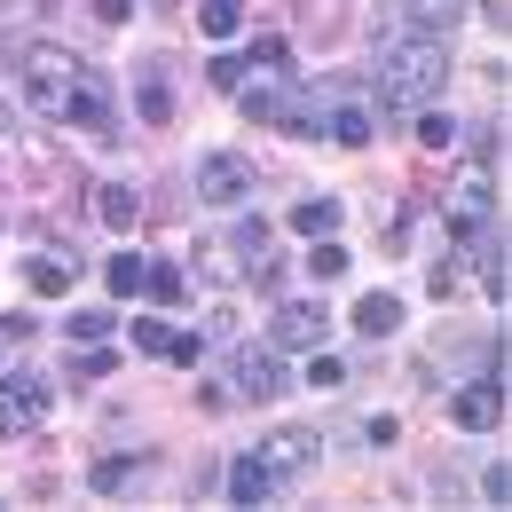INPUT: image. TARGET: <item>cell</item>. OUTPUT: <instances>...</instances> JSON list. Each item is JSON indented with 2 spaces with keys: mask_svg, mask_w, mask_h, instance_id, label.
<instances>
[{
  "mask_svg": "<svg viewBox=\"0 0 512 512\" xmlns=\"http://www.w3.org/2000/svg\"><path fill=\"white\" fill-rule=\"evenodd\" d=\"M197 24H205V40H237V24H245V0H205V8H197Z\"/></svg>",
  "mask_w": 512,
  "mask_h": 512,
  "instance_id": "cell-21",
  "label": "cell"
},
{
  "mask_svg": "<svg viewBox=\"0 0 512 512\" xmlns=\"http://www.w3.org/2000/svg\"><path fill=\"white\" fill-rule=\"evenodd\" d=\"M142 292H150L158 308H182V292H190V284H182V268H174V260H158V268H142Z\"/></svg>",
  "mask_w": 512,
  "mask_h": 512,
  "instance_id": "cell-20",
  "label": "cell"
},
{
  "mask_svg": "<svg viewBox=\"0 0 512 512\" xmlns=\"http://www.w3.org/2000/svg\"><path fill=\"white\" fill-rule=\"evenodd\" d=\"M71 276H79V260H56V253H40L32 260V268H24V284H32V292H71Z\"/></svg>",
  "mask_w": 512,
  "mask_h": 512,
  "instance_id": "cell-17",
  "label": "cell"
},
{
  "mask_svg": "<svg viewBox=\"0 0 512 512\" xmlns=\"http://www.w3.org/2000/svg\"><path fill=\"white\" fill-rule=\"evenodd\" d=\"M355 331H363V339H394V331H402V300H394V292H363V300H355Z\"/></svg>",
  "mask_w": 512,
  "mask_h": 512,
  "instance_id": "cell-13",
  "label": "cell"
},
{
  "mask_svg": "<svg viewBox=\"0 0 512 512\" xmlns=\"http://www.w3.org/2000/svg\"><path fill=\"white\" fill-rule=\"evenodd\" d=\"M71 79H79V56H71V48H56V40H32V48H24V103H32L40 119H64Z\"/></svg>",
  "mask_w": 512,
  "mask_h": 512,
  "instance_id": "cell-2",
  "label": "cell"
},
{
  "mask_svg": "<svg viewBox=\"0 0 512 512\" xmlns=\"http://www.w3.org/2000/svg\"><path fill=\"white\" fill-rule=\"evenodd\" d=\"M465 8H473V0H394V24H402V32H426V40H449V32L465 24Z\"/></svg>",
  "mask_w": 512,
  "mask_h": 512,
  "instance_id": "cell-11",
  "label": "cell"
},
{
  "mask_svg": "<svg viewBox=\"0 0 512 512\" xmlns=\"http://www.w3.org/2000/svg\"><path fill=\"white\" fill-rule=\"evenodd\" d=\"M308 386H316V394H339V386H347V363L323 355V347H308Z\"/></svg>",
  "mask_w": 512,
  "mask_h": 512,
  "instance_id": "cell-25",
  "label": "cell"
},
{
  "mask_svg": "<svg viewBox=\"0 0 512 512\" xmlns=\"http://www.w3.org/2000/svg\"><path fill=\"white\" fill-rule=\"evenodd\" d=\"M229 505H276V473L260 465V449L229 465Z\"/></svg>",
  "mask_w": 512,
  "mask_h": 512,
  "instance_id": "cell-12",
  "label": "cell"
},
{
  "mask_svg": "<svg viewBox=\"0 0 512 512\" xmlns=\"http://www.w3.org/2000/svg\"><path fill=\"white\" fill-rule=\"evenodd\" d=\"M260 465L276 473V489H292V481H308V473L323 465V442L308 434V426H284V434L260 442Z\"/></svg>",
  "mask_w": 512,
  "mask_h": 512,
  "instance_id": "cell-6",
  "label": "cell"
},
{
  "mask_svg": "<svg viewBox=\"0 0 512 512\" xmlns=\"http://www.w3.org/2000/svg\"><path fill=\"white\" fill-rule=\"evenodd\" d=\"M48 402H56V386L40 379V371H8V379H0V442H24V434H40Z\"/></svg>",
  "mask_w": 512,
  "mask_h": 512,
  "instance_id": "cell-3",
  "label": "cell"
},
{
  "mask_svg": "<svg viewBox=\"0 0 512 512\" xmlns=\"http://www.w3.org/2000/svg\"><path fill=\"white\" fill-rule=\"evenodd\" d=\"M190 190L205 197V205H237V197L253 190V166H245L237 150H205V158H197V174H190Z\"/></svg>",
  "mask_w": 512,
  "mask_h": 512,
  "instance_id": "cell-7",
  "label": "cell"
},
{
  "mask_svg": "<svg viewBox=\"0 0 512 512\" xmlns=\"http://www.w3.org/2000/svg\"><path fill=\"white\" fill-rule=\"evenodd\" d=\"M284 56H292V48H284V32H260L253 48H245V64H253V71H284Z\"/></svg>",
  "mask_w": 512,
  "mask_h": 512,
  "instance_id": "cell-27",
  "label": "cell"
},
{
  "mask_svg": "<svg viewBox=\"0 0 512 512\" xmlns=\"http://www.w3.org/2000/svg\"><path fill=\"white\" fill-rule=\"evenodd\" d=\"M166 355H174L182 371H197V355H205V347H197V331H166Z\"/></svg>",
  "mask_w": 512,
  "mask_h": 512,
  "instance_id": "cell-29",
  "label": "cell"
},
{
  "mask_svg": "<svg viewBox=\"0 0 512 512\" xmlns=\"http://www.w3.org/2000/svg\"><path fill=\"white\" fill-rule=\"evenodd\" d=\"M268 339H276V347H323V339H331V308H323V300H292V308H276Z\"/></svg>",
  "mask_w": 512,
  "mask_h": 512,
  "instance_id": "cell-10",
  "label": "cell"
},
{
  "mask_svg": "<svg viewBox=\"0 0 512 512\" xmlns=\"http://www.w3.org/2000/svg\"><path fill=\"white\" fill-rule=\"evenodd\" d=\"M221 394H229V402H276V394H284V363H276V347H237Z\"/></svg>",
  "mask_w": 512,
  "mask_h": 512,
  "instance_id": "cell-4",
  "label": "cell"
},
{
  "mask_svg": "<svg viewBox=\"0 0 512 512\" xmlns=\"http://www.w3.org/2000/svg\"><path fill=\"white\" fill-rule=\"evenodd\" d=\"M103 221H111V229H119V237H127L134 221H142V197H134L127 182H111V190H103Z\"/></svg>",
  "mask_w": 512,
  "mask_h": 512,
  "instance_id": "cell-22",
  "label": "cell"
},
{
  "mask_svg": "<svg viewBox=\"0 0 512 512\" xmlns=\"http://www.w3.org/2000/svg\"><path fill=\"white\" fill-rule=\"evenodd\" d=\"M229 260H237L245 276H268V221H237V237H229Z\"/></svg>",
  "mask_w": 512,
  "mask_h": 512,
  "instance_id": "cell-15",
  "label": "cell"
},
{
  "mask_svg": "<svg viewBox=\"0 0 512 512\" xmlns=\"http://www.w3.org/2000/svg\"><path fill=\"white\" fill-rule=\"evenodd\" d=\"M323 119V134L331 142H347V150H363L371 142V103H331V111H316Z\"/></svg>",
  "mask_w": 512,
  "mask_h": 512,
  "instance_id": "cell-14",
  "label": "cell"
},
{
  "mask_svg": "<svg viewBox=\"0 0 512 512\" xmlns=\"http://www.w3.org/2000/svg\"><path fill=\"white\" fill-rule=\"evenodd\" d=\"M449 418H457L465 434H497V426H505V386H497V379L457 386V394H449Z\"/></svg>",
  "mask_w": 512,
  "mask_h": 512,
  "instance_id": "cell-9",
  "label": "cell"
},
{
  "mask_svg": "<svg viewBox=\"0 0 512 512\" xmlns=\"http://www.w3.org/2000/svg\"><path fill=\"white\" fill-rule=\"evenodd\" d=\"M134 111H142V127H174V95H166V79H158V71H142Z\"/></svg>",
  "mask_w": 512,
  "mask_h": 512,
  "instance_id": "cell-16",
  "label": "cell"
},
{
  "mask_svg": "<svg viewBox=\"0 0 512 512\" xmlns=\"http://www.w3.org/2000/svg\"><path fill=\"white\" fill-rule=\"evenodd\" d=\"M103 276H111V292H119V300H134V292H142V253H111Z\"/></svg>",
  "mask_w": 512,
  "mask_h": 512,
  "instance_id": "cell-26",
  "label": "cell"
},
{
  "mask_svg": "<svg viewBox=\"0 0 512 512\" xmlns=\"http://www.w3.org/2000/svg\"><path fill=\"white\" fill-rule=\"evenodd\" d=\"M410 119H418V142H426V150H449V142H457V119L434 111V103H426V111H410Z\"/></svg>",
  "mask_w": 512,
  "mask_h": 512,
  "instance_id": "cell-23",
  "label": "cell"
},
{
  "mask_svg": "<svg viewBox=\"0 0 512 512\" xmlns=\"http://www.w3.org/2000/svg\"><path fill=\"white\" fill-rule=\"evenodd\" d=\"M489 213H497V190H489V166L473 158V166H465V174L449 182V229H457V237L473 245V237L489 229Z\"/></svg>",
  "mask_w": 512,
  "mask_h": 512,
  "instance_id": "cell-5",
  "label": "cell"
},
{
  "mask_svg": "<svg viewBox=\"0 0 512 512\" xmlns=\"http://www.w3.org/2000/svg\"><path fill=\"white\" fill-rule=\"evenodd\" d=\"M111 323H119V316H103V308H79V316H64V339L95 347V339H111Z\"/></svg>",
  "mask_w": 512,
  "mask_h": 512,
  "instance_id": "cell-24",
  "label": "cell"
},
{
  "mask_svg": "<svg viewBox=\"0 0 512 512\" xmlns=\"http://www.w3.org/2000/svg\"><path fill=\"white\" fill-rule=\"evenodd\" d=\"M371 87H379V111L386 119H410L426 111L434 95L449 87V40H426V32H394L371 64Z\"/></svg>",
  "mask_w": 512,
  "mask_h": 512,
  "instance_id": "cell-1",
  "label": "cell"
},
{
  "mask_svg": "<svg viewBox=\"0 0 512 512\" xmlns=\"http://www.w3.org/2000/svg\"><path fill=\"white\" fill-rule=\"evenodd\" d=\"M134 347H142V355H166V323L142 316V323H134Z\"/></svg>",
  "mask_w": 512,
  "mask_h": 512,
  "instance_id": "cell-31",
  "label": "cell"
},
{
  "mask_svg": "<svg viewBox=\"0 0 512 512\" xmlns=\"http://www.w3.org/2000/svg\"><path fill=\"white\" fill-rule=\"evenodd\" d=\"M347 245H339V237H308V276H316V284H331V276H347Z\"/></svg>",
  "mask_w": 512,
  "mask_h": 512,
  "instance_id": "cell-18",
  "label": "cell"
},
{
  "mask_svg": "<svg viewBox=\"0 0 512 512\" xmlns=\"http://www.w3.org/2000/svg\"><path fill=\"white\" fill-rule=\"evenodd\" d=\"M127 473H134V457H95V473H87V489H127Z\"/></svg>",
  "mask_w": 512,
  "mask_h": 512,
  "instance_id": "cell-28",
  "label": "cell"
},
{
  "mask_svg": "<svg viewBox=\"0 0 512 512\" xmlns=\"http://www.w3.org/2000/svg\"><path fill=\"white\" fill-rule=\"evenodd\" d=\"M64 127L111 134V71L79 64V79H71V95H64Z\"/></svg>",
  "mask_w": 512,
  "mask_h": 512,
  "instance_id": "cell-8",
  "label": "cell"
},
{
  "mask_svg": "<svg viewBox=\"0 0 512 512\" xmlns=\"http://www.w3.org/2000/svg\"><path fill=\"white\" fill-rule=\"evenodd\" d=\"M95 16H103V24H127V16H134V0H95Z\"/></svg>",
  "mask_w": 512,
  "mask_h": 512,
  "instance_id": "cell-32",
  "label": "cell"
},
{
  "mask_svg": "<svg viewBox=\"0 0 512 512\" xmlns=\"http://www.w3.org/2000/svg\"><path fill=\"white\" fill-rule=\"evenodd\" d=\"M481 497H489V505H512V465H489V473H481Z\"/></svg>",
  "mask_w": 512,
  "mask_h": 512,
  "instance_id": "cell-30",
  "label": "cell"
},
{
  "mask_svg": "<svg viewBox=\"0 0 512 512\" xmlns=\"http://www.w3.org/2000/svg\"><path fill=\"white\" fill-rule=\"evenodd\" d=\"M292 229H300V237H331V229H339V205H331V197H300V205H292Z\"/></svg>",
  "mask_w": 512,
  "mask_h": 512,
  "instance_id": "cell-19",
  "label": "cell"
}]
</instances>
